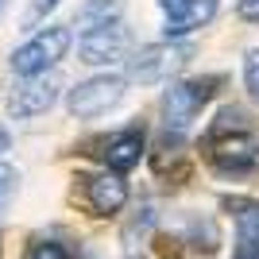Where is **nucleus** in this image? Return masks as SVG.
Returning a JSON list of instances; mask_svg holds the SVG:
<instances>
[{"label":"nucleus","instance_id":"nucleus-1","mask_svg":"<svg viewBox=\"0 0 259 259\" xmlns=\"http://www.w3.org/2000/svg\"><path fill=\"white\" fill-rule=\"evenodd\" d=\"M190 58H194V43H182V39L140 47V51L128 58V77L132 81H143V85H147V81H162V77H170L174 70H182Z\"/></svg>","mask_w":259,"mask_h":259},{"label":"nucleus","instance_id":"nucleus-2","mask_svg":"<svg viewBox=\"0 0 259 259\" xmlns=\"http://www.w3.org/2000/svg\"><path fill=\"white\" fill-rule=\"evenodd\" d=\"M70 43H74L70 27H47V31H39L27 47H20V51L12 54V70H16L20 77L47 74V70H51L58 58H66Z\"/></svg>","mask_w":259,"mask_h":259},{"label":"nucleus","instance_id":"nucleus-3","mask_svg":"<svg viewBox=\"0 0 259 259\" xmlns=\"http://www.w3.org/2000/svg\"><path fill=\"white\" fill-rule=\"evenodd\" d=\"M120 97H124V77L116 74H97L89 77V81H81V85L70 89V112L81 120L89 116H101V112H108L112 105H120Z\"/></svg>","mask_w":259,"mask_h":259},{"label":"nucleus","instance_id":"nucleus-4","mask_svg":"<svg viewBox=\"0 0 259 259\" xmlns=\"http://www.w3.org/2000/svg\"><path fill=\"white\" fill-rule=\"evenodd\" d=\"M213 162H217V170H225V174H251V170H259V140H251L248 132L217 136Z\"/></svg>","mask_w":259,"mask_h":259},{"label":"nucleus","instance_id":"nucleus-5","mask_svg":"<svg viewBox=\"0 0 259 259\" xmlns=\"http://www.w3.org/2000/svg\"><path fill=\"white\" fill-rule=\"evenodd\" d=\"M132 35L124 23H105V27H93V31L81 35V43H77V51H81V62L89 66H101V62H116V58H124V51H128Z\"/></svg>","mask_w":259,"mask_h":259},{"label":"nucleus","instance_id":"nucleus-6","mask_svg":"<svg viewBox=\"0 0 259 259\" xmlns=\"http://www.w3.org/2000/svg\"><path fill=\"white\" fill-rule=\"evenodd\" d=\"M58 89H62V81H58L54 74H35V77H27V81L12 93L8 112H12L16 120L39 116V112H47V108L58 101Z\"/></svg>","mask_w":259,"mask_h":259},{"label":"nucleus","instance_id":"nucleus-7","mask_svg":"<svg viewBox=\"0 0 259 259\" xmlns=\"http://www.w3.org/2000/svg\"><path fill=\"white\" fill-rule=\"evenodd\" d=\"M209 89L201 81H174L162 97V112H166V128L170 132H186L190 120L197 116V108L205 105Z\"/></svg>","mask_w":259,"mask_h":259},{"label":"nucleus","instance_id":"nucleus-8","mask_svg":"<svg viewBox=\"0 0 259 259\" xmlns=\"http://www.w3.org/2000/svg\"><path fill=\"white\" fill-rule=\"evenodd\" d=\"M89 201H93V209L105 213V217L108 213H120L124 201H128V182H124L116 170L97 174V178H89Z\"/></svg>","mask_w":259,"mask_h":259},{"label":"nucleus","instance_id":"nucleus-9","mask_svg":"<svg viewBox=\"0 0 259 259\" xmlns=\"http://www.w3.org/2000/svg\"><path fill=\"white\" fill-rule=\"evenodd\" d=\"M140 155H143V132H136V128L112 136V140H108V147H105V162H108L116 174H120V170H132V166L140 162Z\"/></svg>","mask_w":259,"mask_h":259},{"label":"nucleus","instance_id":"nucleus-10","mask_svg":"<svg viewBox=\"0 0 259 259\" xmlns=\"http://www.w3.org/2000/svg\"><path fill=\"white\" fill-rule=\"evenodd\" d=\"M120 8H124V0H85L81 8H77V27L81 35L93 31V27H105V23H116L120 20Z\"/></svg>","mask_w":259,"mask_h":259},{"label":"nucleus","instance_id":"nucleus-11","mask_svg":"<svg viewBox=\"0 0 259 259\" xmlns=\"http://www.w3.org/2000/svg\"><path fill=\"white\" fill-rule=\"evenodd\" d=\"M236 232L244 251H259V205H244V213H236Z\"/></svg>","mask_w":259,"mask_h":259},{"label":"nucleus","instance_id":"nucleus-12","mask_svg":"<svg viewBox=\"0 0 259 259\" xmlns=\"http://www.w3.org/2000/svg\"><path fill=\"white\" fill-rule=\"evenodd\" d=\"M162 12H166V39H178L182 35V23L194 8V0H159Z\"/></svg>","mask_w":259,"mask_h":259},{"label":"nucleus","instance_id":"nucleus-13","mask_svg":"<svg viewBox=\"0 0 259 259\" xmlns=\"http://www.w3.org/2000/svg\"><path fill=\"white\" fill-rule=\"evenodd\" d=\"M54 8H58V0H31L27 12H23V20H20V27H23V31H35V27H39Z\"/></svg>","mask_w":259,"mask_h":259},{"label":"nucleus","instance_id":"nucleus-14","mask_svg":"<svg viewBox=\"0 0 259 259\" xmlns=\"http://www.w3.org/2000/svg\"><path fill=\"white\" fill-rule=\"evenodd\" d=\"M213 16H217V0H194V8H190V16H186V23H182V35L194 31V27H205Z\"/></svg>","mask_w":259,"mask_h":259},{"label":"nucleus","instance_id":"nucleus-15","mask_svg":"<svg viewBox=\"0 0 259 259\" xmlns=\"http://www.w3.org/2000/svg\"><path fill=\"white\" fill-rule=\"evenodd\" d=\"M244 85H248V93L259 101V47H251V51L244 54Z\"/></svg>","mask_w":259,"mask_h":259},{"label":"nucleus","instance_id":"nucleus-16","mask_svg":"<svg viewBox=\"0 0 259 259\" xmlns=\"http://www.w3.org/2000/svg\"><path fill=\"white\" fill-rule=\"evenodd\" d=\"M16 182H20V174L12 170L8 162H0V213H4V209H8L12 194H16Z\"/></svg>","mask_w":259,"mask_h":259},{"label":"nucleus","instance_id":"nucleus-17","mask_svg":"<svg viewBox=\"0 0 259 259\" xmlns=\"http://www.w3.org/2000/svg\"><path fill=\"white\" fill-rule=\"evenodd\" d=\"M27 259H70V255H66V248H58V244H51V240H43V244H35V248L27 251Z\"/></svg>","mask_w":259,"mask_h":259},{"label":"nucleus","instance_id":"nucleus-18","mask_svg":"<svg viewBox=\"0 0 259 259\" xmlns=\"http://www.w3.org/2000/svg\"><path fill=\"white\" fill-rule=\"evenodd\" d=\"M236 12L244 16V20L259 23V0H240V4H236Z\"/></svg>","mask_w":259,"mask_h":259},{"label":"nucleus","instance_id":"nucleus-19","mask_svg":"<svg viewBox=\"0 0 259 259\" xmlns=\"http://www.w3.org/2000/svg\"><path fill=\"white\" fill-rule=\"evenodd\" d=\"M8 151V132H0V155Z\"/></svg>","mask_w":259,"mask_h":259},{"label":"nucleus","instance_id":"nucleus-20","mask_svg":"<svg viewBox=\"0 0 259 259\" xmlns=\"http://www.w3.org/2000/svg\"><path fill=\"white\" fill-rule=\"evenodd\" d=\"M240 259H259V251H244V255H240Z\"/></svg>","mask_w":259,"mask_h":259},{"label":"nucleus","instance_id":"nucleus-21","mask_svg":"<svg viewBox=\"0 0 259 259\" xmlns=\"http://www.w3.org/2000/svg\"><path fill=\"white\" fill-rule=\"evenodd\" d=\"M0 4H4V0H0Z\"/></svg>","mask_w":259,"mask_h":259}]
</instances>
